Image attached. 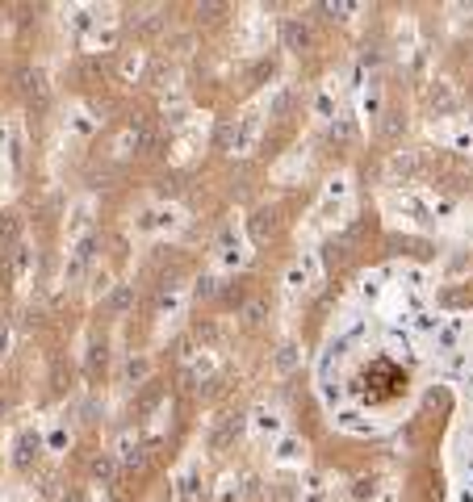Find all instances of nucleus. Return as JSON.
Returning <instances> with one entry per match:
<instances>
[{
	"mask_svg": "<svg viewBox=\"0 0 473 502\" xmlns=\"http://www.w3.org/2000/svg\"><path fill=\"white\" fill-rule=\"evenodd\" d=\"M356 385H361V398H365L369 406H390V402H398V398L407 394V373H402V364H394L390 356H377V360H369V364L361 369Z\"/></svg>",
	"mask_w": 473,
	"mask_h": 502,
	"instance_id": "f257e3e1",
	"label": "nucleus"
}]
</instances>
